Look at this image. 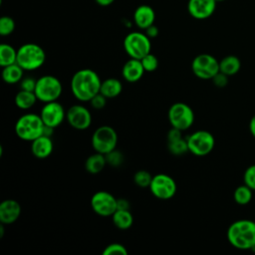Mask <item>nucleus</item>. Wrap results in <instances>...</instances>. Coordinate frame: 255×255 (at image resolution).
I'll return each mask as SVG.
<instances>
[{
  "mask_svg": "<svg viewBox=\"0 0 255 255\" xmlns=\"http://www.w3.org/2000/svg\"><path fill=\"white\" fill-rule=\"evenodd\" d=\"M102 80L97 72L92 69H81L71 79V91L73 96L80 102L90 100L100 93Z\"/></svg>",
  "mask_w": 255,
  "mask_h": 255,
  "instance_id": "nucleus-1",
  "label": "nucleus"
},
{
  "mask_svg": "<svg viewBox=\"0 0 255 255\" xmlns=\"http://www.w3.org/2000/svg\"><path fill=\"white\" fill-rule=\"evenodd\" d=\"M228 242L239 250H249L255 247V221L239 219L232 222L227 229Z\"/></svg>",
  "mask_w": 255,
  "mask_h": 255,
  "instance_id": "nucleus-2",
  "label": "nucleus"
},
{
  "mask_svg": "<svg viewBox=\"0 0 255 255\" xmlns=\"http://www.w3.org/2000/svg\"><path fill=\"white\" fill-rule=\"evenodd\" d=\"M45 125L40 115L27 113L22 115L15 124L16 135L25 141H32L41 136L44 132Z\"/></svg>",
  "mask_w": 255,
  "mask_h": 255,
  "instance_id": "nucleus-3",
  "label": "nucleus"
},
{
  "mask_svg": "<svg viewBox=\"0 0 255 255\" xmlns=\"http://www.w3.org/2000/svg\"><path fill=\"white\" fill-rule=\"evenodd\" d=\"M46 61L44 49L35 43H26L17 49V64L25 71H35Z\"/></svg>",
  "mask_w": 255,
  "mask_h": 255,
  "instance_id": "nucleus-4",
  "label": "nucleus"
},
{
  "mask_svg": "<svg viewBox=\"0 0 255 255\" xmlns=\"http://www.w3.org/2000/svg\"><path fill=\"white\" fill-rule=\"evenodd\" d=\"M63 92L61 81L53 75H44L37 79L34 93L38 101L49 103L58 101Z\"/></svg>",
  "mask_w": 255,
  "mask_h": 255,
  "instance_id": "nucleus-5",
  "label": "nucleus"
},
{
  "mask_svg": "<svg viewBox=\"0 0 255 255\" xmlns=\"http://www.w3.org/2000/svg\"><path fill=\"white\" fill-rule=\"evenodd\" d=\"M124 49L129 58L140 60L150 53L151 42L145 33L134 31L125 37Z\"/></svg>",
  "mask_w": 255,
  "mask_h": 255,
  "instance_id": "nucleus-6",
  "label": "nucleus"
},
{
  "mask_svg": "<svg viewBox=\"0 0 255 255\" xmlns=\"http://www.w3.org/2000/svg\"><path fill=\"white\" fill-rule=\"evenodd\" d=\"M91 143L95 151L107 154L117 147L118 133L111 126H101L93 132Z\"/></svg>",
  "mask_w": 255,
  "mask_h": 255,
  "instance_id": "nucleus-7",
  "label": "nucleus"
},
{
  "mask_svg": "<svg viewBox=\"0 0 255 255\" xmlns=\"http://www.w3.org/2000/svg\"><path fill=\"white\" fill-rule=\"evenodd\" d=\"M167 118L172 128L184 131L193 125L194 112L187 104L178 102L170 106L167 112Z\"/></svg>",
  "mask_w": 255,
  "mask_h": 255,
  "instance_id": "nucleus-8",
  "label": "nucleus"
},
{
  "mask_svg": "<svg viewBox=\"0 0 255 255\" xmlns=\"http://www.w3.org/2000/svg\"><path fill=\"white\" fill-rule=\"evenodd\" d=\"M188 151L196 156H205L209 154L215 145L213 134L205 129H199L186 137Z\"/></svg>",
  "mask_w": 255,
  "mask_h": 255,
  "instance_id": "nucleus-9",
  "label": "nucleus"
},
{
  "mask_svg": "<svg viewBox=\"0 0 255 255\" xmlns=\"http://www.w3.org/2000/svg\"><path fill=\"white\" fill-rule=\"evenodd\" d=\"M193 74L201 80H211L219 72V61L210 54H199L191 63Z\"/></svg>",
  "mask_w": 255,
  "mask_h": 255,
  "instance_id": "nucleus-10",
  "label": "nucleus"
},
{
  "mask_svg": "<svg viewBox=\"0 0 255 255\" xmlns=\"http://www.w3.org/2000/svg\"><path fill=\"white\" fill-rule=\"evenodd\" d=\"M148 188L154 197L161 200H167L175 195L177 185L175 180L170 175L165 173H157L152 176Z\"/></svg>",
  "mask_w": 255,
  "mask_h": 255,
  "instance_id": "nucleus-11",
  "label": "nucleus"
},
{
  "mask_svg": "<svg viewBox=\"0 0 255 255\" xmlns=\"http://www.w3.org/2000/svg\"><path fill=\"white\" fill-rule=\"evenodd\" d=\"M91 207L96 214L102 217L112 216L117 210V198L108 191H97L91 198Z\"/></svg>",
  "mask_w": 255,
  "mask_h": 255,
  "instance_id": "nucleus-12",
  "label": "nucleus"
},
{
  "mask_svg": "<svg viewBox=\"0 0 255 255\" xmlns=\"http://www.w3.org/2000/svg\"><path fill=\"white\" fill-rule=\"evenodd\" d=\"M66 120L77 130H85L92 125V114L83 105H73L67 110Z\"/></svg>",
  "mask_w": 255,
  "mask_h": 255,
  "instance_id": "nucleus-13",
  "label": "nucleus"
},
{
  "mask_svg": "<svg viewBox=\"0 0 255 255\" xmlns=\"http://www.w3.org/2000/svg\"><path fill=\"white\" fill-rule=\"evenodd\" d=\"M65 108L58 101L45 103L41 109L40 117L45 126L56 128L66 120Z\"/></svg>",
  "mask_w": 255,
  "mask_h": 255,
  "instance_id": "nucleus-14",
  "label": "nucleus"
},
{
  "mask_svg": "<svg viewBox=\"0 0 255 255\" xmlns=\"http://www.w3.org/2000/svg\"><path fill=\"white\" fill-rule=\"evenodd\" d=\"M216 3L215 0H188L187 11L192 18L204 20L215 12Z\"/></svg>",
  "mask_w": 255,
  "mask_h": 255,
  "instance_id": "nucleus-15",
  "label": "nucleus"
},
{
  "mask_svg": "<svg viewBox=\"0 0 255 255\" xmlns=\"http://www.w3.org/2000/svg\"><path fill=\"white\" fill-rule=\"evenodd\" d=\"M21 215V206L14 199H5L0 203V222L5 225L12 224Z\"/></svg>",
  "mask_w": 255,
  "mask_h": 255,
  "instance_id": "nucleus-16",
  "label": "nucleus"
},
{
  "mask_svg": "<svg viewBox=\"0 0 255 255\" xmlns=\"http://www.w3.org/2000/svg\"><path fill=\"white\" fill-rule=\"evenodd\" d=\"M144 72L140 60L129 58L123 66L122 76L127 82L135 83L142 78Z\"/></svg>",
  "mask_w": 255,
  "mask_h": 255,
  "instance_id": "nucleus-17",
  "label": "nucleus"
},
{
  "mask_svg": "<svg viewBox=\"0 0 255 255\" xmlns=\"http://www.w3.org/2000/svg\"><path fill=\"white\" fill-rule=\"evenodd\" d=\"M155 13L154 10L145 4L139 5L133 12V22L140 30H145L147 27L154 24Z\"/></svg>",
  "mask_w": 255,
  "mask_h": 255,
  "instance_id": "nucleus-18",
  "label": "nucleus"
},
{
  "mask_svg": "<svg viewBox=\"0 0 255 255\" xmlns=\"http://www.w3.org/2000/svg\"><path fill=\"white\" fill-rule=\"evenodd\" d=\"M54 149V144L51 136L42 134L31 141V151L33 155L39 159L47 158L51 155Z\"/></svg>",
  "mask_w": 255,
  "mask_h": 255,
  "instance_id": "nucleus-19",
  "label": "nucleus"
},
{
  "mask_svg": "<svg viewBox=\"0 0 255 255\" xmlns=\"http://www.w3.org/2000/svg\"><path fill=\"white\" fill-rule=\"evenodd\" d=\"M123 91V84L117 78H108L102 81L100 93L107 99H114L120 96Z\"/></svg>",
  "mask_w": 255,
  "mask_h": 255,
  "instance_id": "nucleus-20",
  "label": "nucleus"
},
{
  "mask_svg": "<svg viewBox=\"0 0 255 255\" xmlns=\"http://www.w3.org/2000/svg\"><path fill=\"white\" fill-rule=\"evenodd\" d=\"M24 69L20 67L17 63L3 67L2 69V79L6 84L14 85L20 83L24 78Z\"/></svg>",
  "mask_w": 255,
  "mask_h": 255,
  "instance_id": "nucleus-21",
  "label": "nucleus"
},
{
  "mask_svg": "<svg viewBox=\"0 0 255 255\" xmlns=\"http://www.w3.org/2000/svg\"><path fill=\"white\" fill-rule=\"evenodd\" d=\"M106 155L100 152H95L91 154L85 161V169L92 174H97L101 172L107 165Z\"/></svg>",
  "mask_w": 255,
  "mask_h": 255,
  "instance_id": "nucleus-22",
  "label": "nucleus"
},
{
  "mask_svg": "<svg viewBox=\"0 0 255 255\" xmlns=\"http://www.w3.org/2000/svg\"><path fill=\"white\" fill-rule=\"evenodd\" d=\"M240 68L241 62L237 56L228 55L219 61V71L228 77L237 74Z\"/></svg>",
  "mask_w": 255,
  "mask_h": 255,
  "instance_id": "nucleus-23",
  "label": "nucleus"
},
{
  "mask_svg": "<svg viewBox=\"0 0 255 255\" xmlns=\"http://www.w3.org/2000/svg\"><path fill=\"white\" fill-rule=\"evenodd\" d=\"M38 101L36 95L34 92L31 91H25V90H20L14 99L15 105L17 108H19L20 110H30L31 108H33L36 104V102Z\"/></svg>",
  "mask_w": 255,
  "mask_h": 255,
  "instance_id": "nucleus-24",
  "label": "nucleus"
},
{
  "mask_svg": "<svg viewBox=\"0 0 255 255\" xmlns=\"http://www.w3.org/2000/svg\"><path fill=\"white\" fill-rule=\"evenodd\" d=\"M115 226L121 230L128 229L133 223L132 214L128 209H117L112 215Z\"/></svg>",
  "mask_w": 255,
  "mask_h": 255,
  "instance_id": "nucleus-25",
  "label": "nucleus"
},
{
  "mask_svg": "<svg viewBox=\"0 0 255 255\" xmlns=\"http://www.w3.org/2000/svg\"><path fill=\"white\" fill-rule=\"evenodd\" d=\"M17 63V50L9 44L0 45V66L6 67Z\"/></svg>",
  "mask_w": 255,
  "mask_h": 255,
  "instance_id": "nucleus-26",
  "label": "nucleus"
},
{
  "mask_svg": "<svg viewBox=\"0 0 255 255\" xmlns=\"http://www.w3.org/2000/svg\"><path fill=\"white\" fill-rule=\"evenodd\" d=\"M253 197V190L245 183L235 188L233 192V199L239 205L248 204Z\"/></svg>",
  "mask_w": 255,
  "mask_h": 255,
  "instance_id": "nucleus-27",
  "label": "nucleus"
},
{
  "mask_svg": "<svg viewBox=\"0 0 255 255\" xmlns=\"http://www.w3.org/2000/svg\"><path fill=\"white\" fill-rule=\"evenodd\" d=\"M167 148L173 155H182L188 151L186 138H179L172 141H167Z\"/></svg>",
  "mask_w": 255,
  "mask_h": 255,
  "instance_id": "nucleus-28",
  "label": "nucleus"
},
{
  "mask_svg": "<svg viewBox=\"0 0 255 255\" xmlns=\"http://www.w3.org/2000/svg\"><path fill=\"white\" fill-rule=\"evenodd\" d=\"M16 24L10 16H2L0 18V35L5 37L11 35L15 30Z\"/></svg>",
  "mask_w": 255,
  "mask_h": 255,
  "instance_id": "nucleus-29",
  "label": "nucleus"
},
{
  "mask_svg": "<svg viewBox=\"0 0 255 255\" xmlns=\"http://www.w3.org/2000/svg\"><path fill=\"white\" fill-rule=\"evenodd\" d=\"M152 176L147 170L140 169L133 174V182L139 187H149Z\"/></svg>",
  "mask_w": 255,
  "mask_h": 255,
  "instance_id": "nucleus-30",
  "label": "nucleus"
},
{
  "mask_svg": "<svg viewBox=\"0 0 255 255\" xmlns=\"http://www.w3.org/2000/svg\"><path fill=\"white\" fill-rule=\"evenodd\" d=\"M140 62L145 72H154L158 67V59L151 52L140 59Z\"/></svg>",
  "mask_w": 255,
  "mask_h": 255,
  "instance_id": "nucleus-31",
  "label": "nucleus"
},
{
  "mask_svg": "<svg viewBox=\"0 0 255 255\" xmlns=\"http://www.w3.org/2000/svg\"><path fill=\"white\" fill-rule=\"evenodd\" d=\"M128 249L125 245L121 243H112L105 247L103 250V255H127Z\"/></svg>",
  "mask_w": 255,
  "mask_h": 255,
  "instance_id": "nucleus-32",
  "label": "nucleus"
},
{
  "mask_svg": "<svg viewBox=\"0 0 255 255\" xmlns=\"http://www.w3.org/2000/svg\"><path fill=\"white\" fill-rule=\"evenodd\" d=\"M105 155L107 163L113 167H118L122 165V163L124 162V154L120 150H117L116 148Z\"/></svg>",
  "mask_w": 255,
  "mask_h": 255,
  "instance_id": "nucleus-33",
  "label": "nucleus"
},
{
  "mask_svg": "<svg viewBox=\"0 0 255 255\" xmlns=\"http://www.w3.org/2000/svg\"><path fill=\"white\" fill-rule=\"evenodd\" d=\"M243 181L253 191H255V164L249 165L243 174Z\"/></svg>",
  "mask_w": 255,
  "mask_h": 255,
  "instance_id": "nucleus-34",
  "label": "nucleus"
},
{
  "mask_svg": "<svg viewBox=\"0 0 255 255\" xmlns=\"http://www.w3.org/2000/svg\"><path fill=\"white\" fill-rule=\"evenodd\" d=\"M107 100L108 99L105 96H103L101 93H99L90 100V103H91V106L93 109L102 110L103 108H105V106L107 104Z\"/></svg>",
  "mask_w": 255,
  "mask_h": 255,
  "instance_id": "nucleus-35",
  "label": "nucleus"
},
{
  "mask_svg": "<svg viewBox=\"0 0 255 255\" xmlns=\"http://www.w3.org/2000/svg\"><path fill=\"white\" fill-rule=\"evenodd\" d=\"M37 80L32 77H24L20 82V90L34 92Z\"/></svg>",
  "mask_w": 255,
  "mask_h": 255,
  "instance_id": "nucleus-36",
  "label": "nucleus"
},
{
  "mask_svg": "<svg viewBox=\"0 0 255 255\" xmlns=\"http://www.w3.org/2000/svg\"><path fill=\"white\" fill-rule=\"evenodd\" d=\"M214 86L217 88H224L228 84V76L221 73L220 71L211 79Z\"/></svg>",
  "mask_w": 255,
  "mask_h": 255,
  "instance_id": "nucleus-37",
  "label": "nucleus"
},
{
  "mask_svg": "<svg viewBox=\"0 0 255 255\" xmlns=\"http://www.w3.org/2000/svg\"><path fill=\"white\" fill-rule=\"evenodd\" d=\"M182 137V130L172 128L168 130L167 132V141H172V140H176Z\"/></svg>",
  "mask_w": 255,
  "mask_h": 255,
  "instance_id": "nucleus-38",
  "label": "nucleus"
},
{
  "mask_svg": "<svg viewBox=\"0 0 255 255\" xmlns=\"http://www.w3.org/2000/svg\"><path fill=\"white\" fill-rule=\"evenodd\" d=\"M144 33L147 35V37H148L149 39H153V38L157 37V35H158V33H159V30H158V28H157L154 24H152L151 26L147 27V28L144 30Z\"/></svg>",
  "mask_w": 255,
  "mask_h": 255,
  "instance_id": "nucleus-39",
  "label": "nucleus"
},
{
  "mask_svg": "<svg viewBox=\"0 0 255 255\" xmlns=\"http://www.w3.org/2000/svg\"><path fill=\"white\" fill-rule=\"evenodd\" d=\"M129 202L126 198H117V209H128Z\"/></svg>",
  "mask_w": 255,
  "mask_h": 255,
  "instance_id": "nucleus-40",
  "label": "nucleus"
},
{
  "mask_svg": "<svg viewBox=\"0 0 255 255\" xmlns=\"http://www.w3.org/2000/svg\"><path fill=\"white\" fill-rule=\"evenodd\" d=\"M95 1H96V3L98 5H100L102 7L110 6V5H112L115 2V0H95Z\"/></svg>",
  "mask_w": 255,
  "mask_h": 255,
  "instance_id": "nucleus-41",
  "label": "nucleus"
},
{
  "mask_svg": "<svg viewBox=\"0 0 255 255\" xmlns=\"http://www.w3.org/2000/svg\"><path fill=\"white\" fill-rule=\"evenodd\" d=\"M249 129H250V132L251 134L255 137V115L251 118L250 120V123H249Z\"/></svg>",
  "mask_w": 255,
  "mask_h": 255,
  "instance_id": "nucleus-42",
  "label": "nucleus"
},
{
  "mask_svg": "<svg viewBox=\"0 0 255 255\" xmlns=\"http://www.w3.org/2000/svg\"><path fill=\"white\" fill-rule=\"evenodd\" d=\"M54 129H55L54 128H51V127H47V126H45L43 134H45V135H48V136H52V134L54 133Z\"/></svg>",
  "mask_w": 255,
  "mask_h": 255,
  "instance_id": "nucleus-43",
  "label": "nucleus"
},
{
  "mask_svg": "<svg viewBox=\"0 0 255 255\" xmlns=\"http://www.w3.org/2000/svg\"><path fill=\"white\" fill-rule=\"evenodd\" d=\"M4 225H5L4 223H1V224H0V238H2L3 235H4V230H5V229H4Z\"/></svg>",
  "mask_w": 255,
  "mask_h": 255,
  "instance_id": "nucleus-44",
  "label": "nucleus"
},
{
  "mask_svg": "<svg viewBox=\"0 0 255 255\" xmlns=\"http://www.w3.org/2000/svg\"><path fill=\"white\" fill-rule=\"evenodd\" d=\"M2 153H3V146L2 144H0V157L2 156Z\"/></svg>",
  "mask_w": 255,
  "mask_h": 255,
  "instance_id": "nucleus-45",
  "label": "nucleus"
},
{
  "mask_svg": "<svg viewBox=\"0 0 255 255\" xmlns=\"http://www.w3.org/2000/svg\"><path fill=\"white\" fill-rule=\"evenodd\" d=\"M216 2H223V1H225V0H215Z\"/></svg>",
  "mask_w": 255,
  "mask_h": 255,
  "instance_id": "nucleus-46",
  "label": "nucleus"
},
{
  "mask_svg": "<svg viewBox=\"0 0 255 255\" xmlns=\"http://www.w3.org/2000/svg\"><path fill=\"white\" fill-rule=\"evenodd\" d=\"M254 250H255V247H254Z\"/></svg>",
  "mask_w": 255,
  "mask_h": 255,
  "instance_id": "nucleus-47",
  "label": "nucleus"
}]
</instances>
